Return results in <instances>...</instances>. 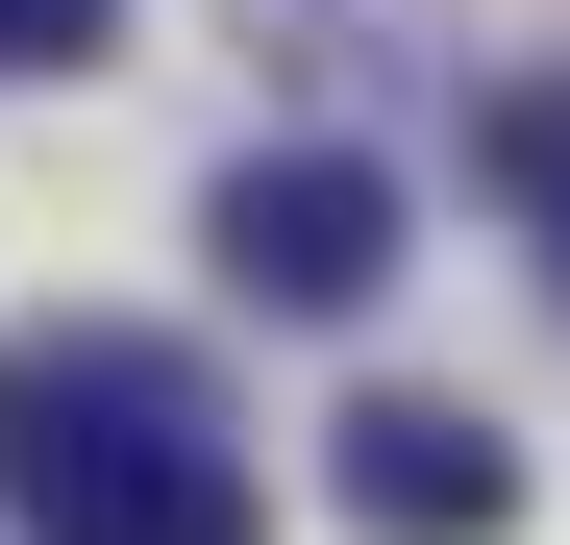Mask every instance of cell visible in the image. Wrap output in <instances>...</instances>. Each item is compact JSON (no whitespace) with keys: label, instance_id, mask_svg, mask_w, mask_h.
Wrapping results in <instances>:
<instances>
[{"label":"cell","instance_id":"obj_1","mask_svg":"<svg viewBox=\"0 0 570 545\" xmlns=\"http://www.w3.org/2000/svg\"><path fill=\"white\" fill-rule=\"evenodd\" d=\"M0 521H26V545H248L273 472L224 446L199 347H149V323H26V347H0Z\"/></svg>","mask_w":570,"mask_h":545},{"label":"cell","instance_id":"obj_2","mask_svg":"<svg viewBox=\"0 0 570 545\" xmlns=\"http://www.w3.org/2000/svg\"><path fill=\"white\" fill-rule=\"evenodd\" d=\"M199 248H224L248 323H372V298H397V174H372V149H248Z\"/></svg>","mask_w":570,"mask_h":545},{"label":"cell","instance_id":"obj_3","mask_svg":"<svg viewBox=\"0 0 570 545\" xmlns=\"http://www.w3.org/2000/svg\"><path fill=\"white\" fill-rule=\"evenodd\" d=\"M323 496H347L372 545H497V521H521V446L471 422V397H347V422H323Z\"/></svg>","mask_w":570,"mask_h":545},{"label":"cell","instance_id":"obj_4","mask_svg":"<svg viewBox=\"0 0 570 545\" xmlns=\"http://www.w3.org/2000/svg\"><path fill=\"white\" fill-rule=\"evenodd\" d=\"M471 174H497L546 224V272H570V75H497V100H471Z\"/></svg>","mask_w":570,"mask_h":545},{"label":"cell","instance_id":"obj_5","mask_svg":"<svg viewBox=\"0 0 570 545\" xmlns=\"http://www.w3.org/2000/svg\"><path fill=\"white\" fill-rule=\"evenodd\" d=\"M125 50V0H0V75H100Z\"/></svg>","mask_w":570,"mask_h":545}]
</instances>
